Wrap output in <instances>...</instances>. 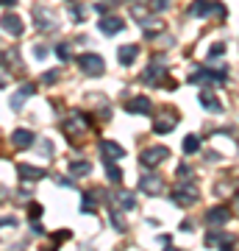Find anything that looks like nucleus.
Listing matches in <instances>:
<instances>
[{
    "mask_svg": "<svg viewBox=\"0 0 239 251\" xmlns=\"http://www.w3.org/2000/svg\"><path fill=\"white\" fill-rule=\"evenodd\" d=\"M173 201H175L178 206H192L197 201V187L192 184V181H178V187L173 190Z\"/></svg>",
    "mask_w": 239,
    "mask_h": 251,
    "instance_id": "f257e3e1",
    "label": "nucleus"
},
{
    "mask_svg": "<svg viewBox=\"0 0 239 251\" xmlns=\"http://www.w3.org/2000/svg\"><path fill=\"white\" fill-rule=\"evenodd\" d=\"M78 67L87 73V75H103V70H106V62H103L98 53H81V56H78Z\"/></svg>",
    "mask_w": 239,
    "mask_h": 251,
    "instance_id": "f03ea898",
    "label": "nucleus"
},
{
    "mask_svg": "<svg viewBox=\"0 0 239 251\" xmlns=\"http://www.w3.org/2000/svg\"><path fill=\"white\" fill-rule=\"evenodd\" d=\"M167 156H170V151L164 145H153V148H145V151L139 153V162L145 168H156V165H161Z\"/></svg>",
    "mask_w": 239,
    "mask_h": 251,
    "instance_id": "7ed1b4c3",
    "label": "nucleus"
},
{
    "mask_svg": "<svg viewBox=\"0 0 239 251\" xmlns=\"http://www.w3.org/2000/svg\"><path fill=\"white\" fill-rule=\"evenodd\" d=\"M192 14H195V17H209V14H217V17H222V14H225V9H222L220 3H214V0H195Z\"/></svg>",
    "mask_w": 239,
    "mask_h": 251,
    "instance_id": "20e7f679",
    "label": "nucleus"
},
{
    "mask_svg": "<svg viewBox=\"0 0 239 251\" xmlns=\"http://www.w3.org/2000/svg\"><path fill=\"white\" fill-rule=\"evenodd\" d=\"M231 218V209L225 204L222 206H214V209H209L206 212V226H212V229H217V226H225Z\"/></svg>",
    "mask_w": 239,
    "mask_h": 251,
    "instance_id": "39448f33",
    "label": "nucleus"
},
{
    "mask_svg": "<svg viewBox=\"0 0 239 251\" xmlns=\"http://www.w3.org/2000/svg\"><path fill=\"white\" fill-rule=\"evenodd\" d=\"M178 123V115L173 112V109H164L159 117H156V123H153V128L159 131V134H167V131H173Z\"/></svg>",
    "mask_w": 239,
    "mask_h": 251,
    "instance_id": "423d86ee",
    "label": "nucleus"
},
{
    "mask_svg": "<svg viewBox=\"0 0 239 251\" xmlns=\"http://www.w3.org/2000/svg\"><path fill=\"white\" fill-rule=\"evenodd\" d=\"M125 109L131 112V115H151L153 112V103L148 95H136V98H131L128 103H125Z\"/></svg>",
    "mask_w": 239,
    "mask_h": 251,
    "instance_id": "0eeeda50",
    "label": "nucleus"
},
{
    "mask_svg": "<svg viewBox=\"0 0 239 251\" xmlns=\"http://www.w3.org/2000/svg\"><path fill=\"white\" fill-rule=\"evenodd\" d=\"M11 145L17 148V151H25L34 145V131H28V128H17L14 134H11Z\"/></svg>",
    "mask_w": 239,
    "mask_h": 251,
    "instance_id": "6e6552de",
    "label": "nucleus"
},
{
    "mask_svg": "<svg viewBox=\"0 0 239 251\" xmlns=\"http://www.w3.org/2000/svg\"><path fill=\"white\" fill-rule=\"evenodd\" d=\"M0 28L11 36H20L22 34V20H20L17 14H3V17H0Z\"/></svg>",
    "mask_w": 239,
    "mask_h": 251,
    "instance_id": "1a4fd4ad",
    "label": "nucleus"
},
{
    "mask_svg": "<svg viewBox=\"0 0 239 251\" xmlns=\"http://www.w3.org/2000/svg\"><path fill=\"white\" fill-rule=\"evenodd\" d=\"M139 190H142V193H148V196H159V193H161V181L148 173V176H142V179H139Z\"/></svg>",
    "mask_w": 239,
    "mask_h": 251,
    "instance_id": "9d476101",
    "label": "nucleus"
},
{
    "mask_svg": "<svg viewBox=\"0 0 239 251\" xmlns=\"http://www.w3.org/2000/svg\"><path fill=\"white\" fill-rule=\"evenodd\" d=\"M17 171L25 181H39V179H44V173H47L44 168H34V165H20Z\"/></svg>",
    "mask_w": 239,
    "mask_h": 251,
    "instance_id": "9b49d317",
    "label": "nucleus"
},
{
    "mask_svg": "<svg viewBox=\"0 0 239 251\" xmlns=\"http://www.w3.org/2000/svg\"><path fill=\"white\" fill-rule=\"evenodd\" d=\"M100 31H103V34H120V31H123V20L120 17H103L100 20Z\"/></svg>",
    "mask_w": 239,
    "mask_h": 251,
    "instance_id": "f8f14e48",
    "label": "nucleus"
},
{
    "mask_svg": "<svg viewBox=\"0 0 239 251\" xmlns=\"http://www.w3.org/2000/svg\"><path fill=\"white\" fill-rule=\"evenodd\" d=\"M100 151H103V156H106V159H120V156H123V148H120V145L117 143H111V140H103V143H100Z\"/></svg>",
    "mask_w": 239,
    "mask_h": 251,
    "instance_id": "ddd939ff",
    "label": "nucleus"
},
{
    "mask_svg": "<svg viewBox=\"0 0 239 251\" xmlns=\"http://www.w3.org/2000/svg\"><path fill=\"white\" fill-rule=\"evenodd\" d=\"M197 98H200V106L212 109V112H220V109H222V103L214 98V92H209V90H203L200 95H197Z\"/></svg>",
    "mask_w": 239,
    "mask_h": 251,
    "instance_id": "4468645a",
    "label": "nucleus"
},
{
    "mask_svg": "<svg viewBox=\"0 0 239 251\" xmlns=\"http://www.w3.org/2000/svg\"><path fill=\"white\" fill-rule=\"evenodd\" d=\"M117 56H120V64H125V67H128V64L136 62V48H133V45H123Z\"/></svg>",
    "mask_w": 239,
    "mask_h": 251,
    "instance_id": "2eb2a0df",
    "label": "nucleus"
},
{
    "mask_svg": "<svg viewBox=\"0 0 239 251\" xmlns=\"http://www.w3.org/2000/svg\"><path fill=\"white\" fill-rule=\"evenodd\" d=\"M206 243H209L212 249H220V246H231V243H234V237H228V234H217V232H212L209 237H206Z\"/></svg>",
    "mask_w": 239,
    "mask_h": 251,
    "instance_id": "dca6fc26",
    "label": "nucleus"
},
{
    "mask_svg": "<svg viewBox=\"0 0 239 251\" xmlns=\"http://www.w3.org/2000/svg\"><path fill=\"white\" fill-rule=\"evenodd\" d=\"M34 84H22V90H20V95L17 98H11V106L14 109H20V103H22V98H28V95H34Z\"/></svg>",
    "mask_w": 239,
    "mask_h": 251,
    "instance_id": "f3484780",
    "label": "nucleus"
},
{
    "mask_svg": "<svg viewBox=\"0 0 239 251\" xmlns=\"http://www.w3.org/2000/svg\"><path fill=\"white\" fill-rule=\"evenodd\" d=\"M92 171V162H70V173L72 176H84Z\"/></svg>",
    "mask_w": 239,
    "mask_h": 251,
    "instance_id": "a211bd4d",
    "label": "nucleus"
},
{
    "mask_svg": "<svg viewBox=\"0 0 239 251\" xmlns=\"http://www.w3.org/2000/svg\"><path fill=\"white\" fill-rule=\"evenodd\" d=\"M197 148H200V140H197L195 134H189V137L184 140V153H195Z\"/></svg>",
    "mask_w": 239,
    "mask_h": 251,
    "instance_id": "6ab92c4d",
    "label": "nucleus"
},
{
    "mask_svg": "<svg viewBox=\"0 0 239 251\" xmlns=\"http://www.w3.org/2000/svg\"><path fill=\"white\" fill-rule=\"evenodd\" d=\"M111 224H114V229H117V232H125V229H128V226H125V221H123V215L117 212L114 206H111Z\"/></svg>",
    "mask_w": 239,
    "mask_h": 251,
    "instance_id": "aec40b11",
    "label": "nucleus"
},
{
    "mask_svg": "<svg viewBox=\"0 0 239 251\" xmlns=\"http://www.w3.org/2000/svg\"><path fill=\"white\" fill-rule=\"evenodd\" d=\"M106 173H109V179L114 181V184H117V181H123V173H120V168H114L109 159H106Z\"/></svg>",
    "mask_w": 239,
    "mask_h": 251,
    "instance_id": "412c9836",
    "label": "nucleus"
},
{
    "mask_svg": "<svg viewBox=\"0 0 239 251\" xmlns=\"http://www.w3.org/2000/svg\"><path fill=\"white\" fill-rule=\"evenodd\" d=\"M81 212H95V196H92V193H84V204H81Z\"/></svg>",
    "mask_w": 239,
    "mask_h": 251,
    "instance_id": "4be33fe9",
    "label": "nucleus"
},
{
    "mask_svg": "<svg viewBox=\"0 0 239 251\" xmlns=\"http://www.w3.org/2000/svg\"><path fill=\"white\" fill-rule=\"evenodd\" d=\"M156 75H164V70H161V67H156V64H151V67H148V73H145V75H142V78L145 81H156Z\"/></svg>",
    "mask_w": 239,
    "mask_h": 251,
    "instance_id": "5701e85b",
    "label": "nucleus"
},
{
    "mask_svg": "<svg viewBox=\"0 0 239 251\" xmlns=\"http://www.w3.org/2000/svg\"><path fill=\"white\" fill-rule=\"evenodd\" d=\"M133 201H136L133 193H120V206H123V209H133Z\"/></svg>",
    "mask_w": 239,
    "mask_h": 251,
    "instance_id": "b1692460",
    "label": "nucleus"
},
{
    "mask_svg": "<svg viewBox=\"0 0 239 251\" xmlns=\"http://www.w3.org/2000/svg\"><path fill=\"white\" fill-rule=\"evenodd\" d=\"M56 56H59L62 62H67V59H70V48L67 45H56Z\"/></svg>",
    "mask_w": 239,
    "mask_h": 251,
    "instance_id": "393cba45",
    "label": "nucleus"
},
{
    "mask_svg": "<svg viewBox=\"0 0 239 251\" xmlns=\"http://www.w3.org/2000/svg\"><path fill=\"white\" fill-rule=\"evenodd\" d=\"M28 215H31V218L36 221V218L42 215V206H39V204H31V209H28Z\"/></svg>",
    "mask_w": 239,
    "mask_h": 251,
    "instance_id": "a878e982",
    "label": "nucleus"
},
{
    "mask_svg": "<svg viewBox=\"0 0 239 251\" xmlns=\"http://www.w3.org/2000/svg\"><path fill=\"white\" fill-rule=\"evenodd\" d=\"M222 50H225V45H220V42H217V45H212V59H217V56H222Z\"/></svg>",
    "mask_w": 239,
    "mask_h": 251,
    "instance_id": "bb28decb",
    "label": "nucleus"
},
{
    "mask_svg": "<svg viewBox=\"0 0 239 251\" xmlns=\"http://www.w3.org/2000/svg\"><path fill=\"white\" fill-rule=\"evenodd\" d=\"M181 176H184V179H189V176H192L189 165H181V168H178V179H181Z\"/></svg>",
    "mask_w": 239,
    "mask_h": 251,
    "instance_id": "cd10ccee",
    "label": "nucleus"
},
{
    "mask_svg": "<svg viewBox=\"0 0 239 251\" xmlns=\"http://www.w3.org/2000/svg\"><path fill=\"white\" fill-rule=\"evenodd\" d=\"M64 237H70V232H59V234H53V243H62Z\"/></svg>",
    "mask_w": 239,
    "mask_h": 251,
    "instance_id": "c85d7f7f",
    "label": "nucleus"
},
{
    "mask_svg": "<svg viewBox=\"0 0 239 251\" xmlns=\"http://www.w3.org/2000/svg\"><path fill=\"white\" fill-rule=\"evenodd\" d=\"M34 53H36V59H44V53H47V50H44V48L39 45V48H36V50H34Z\"/></svg>",
    "mask_w": 239,
    "mask_h": 251,
    "instance_id": "c756f323",
    "label": "nucleus"
},
{
    "mask_svg": "<svg viewBox=\"0 0 239 251\" xmlns=\"http://www.w3.org/2000/svg\"><path fill=\"white\" fill-rule=\"evenodd\" d=\"M0 3H3V6H14V3H17V0H0Z\"/></svg>",
    "mask_w": 239,
    "mask_h": 251,
    "instance_id": "7c9ffc66",
    "label": "nucleus"
}]
</instances>
